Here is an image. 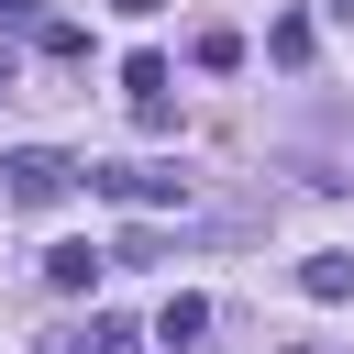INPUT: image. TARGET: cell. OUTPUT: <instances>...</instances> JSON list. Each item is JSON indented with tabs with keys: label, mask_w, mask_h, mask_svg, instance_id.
Returning a JSON list of instances; mask_svg holds the SVG:
<instances>
[{
	"label": "cell",
	"mask_w": 354,
	"mask_h": 354,
	"mask_svg": "<svg viewBox=\"0 0 354 354\" xmlns=\"http://www.w3.org/2000/svg\"><path fill=\"white\" fill-rule=\"evenodd\" d=\"M266 55H277V66H310V22H299V11H288V22H266Z\"/></svg>",
	"instance_id": "cell-8"
},
{
	"label": "cell",
	"mask_w": 354,
	"mask_h": 354,
	"mask_svg": "<svg viewBox=\"0 0 354 354\" xmlns=\"http://www.w3.org/2000/svg\"><path fill=\"white\" fill-rule=\"evenodd\" d=\"M122 88H133V122H144V133H177V100H166V55H133V66H122Z\"/></svg>",
	"instance_id": "cell-3"
},
{
	"label": "cell",
	"mask_w": 354,
	"mask_h": 354,
	"mask_svg": "<svg viewBox=\"0 0 354 354\" xmlns=\"http://www.w3.org/2000/svg\"><path fill=\"white\" fill-rule=\"evenodd\" d=\"M88 277H100V243H55L44 254V288L55 299H88Z\"/></svg>",
	"instance_id": "cell-4"
},
{
	"label": "cell",
	"mask_w": 354,
	"mask_h": 354,
	"mask_svg": "<svg viewBox=\"0 0 354 354\" xmlns=\"http://www.w3.org/2000/svg\"><path fill=\"white\" fill-rule=\"evenodd\" d=\"M88 188H100V199H122V210H177V199H188V177H177V166H88Z\"/></svg>",
	"instance_id": "cell-2"
},
{
	"label": "cell",
	"mask_w": 354,
	"mask_h": 354,
	"mask_svg": "<svg viewBox=\"0 0 354 354\" xmlns=\"http://www.w3.org/2000/svg\"><path fill=\"white\" fill-rule=\"evenodd\" d=\"M199 332H210V299H166V310H155V343H166V354H188Z\"/></svg>",
	"instance_id": "cell-5"
},
{
	"label": "cell",
	"mask_w": 354,
	"mask_h": 354,
	"mask_svg": "<svg viewBox=\"0 0 354 354\" xmlns=\"http://www.w3.org/2000/svg\"><path fill=\"white\" fill-rule=\"evenodd\" d=\"M188 55H199V66H210V77H221V66H243V33H221V22H210V33H199V44H188Z\"/></svg>",
	"instance_id": "cell-9"
},
{
	"label": "cell",
	"mask_w": 354,
	"mask_h": 354,
	"mask_svg": "<svg viewBox=\"0 0 354 354\" xmlns=\"http://www.w3.org/2000/svg\"><path fill=\"white\" fill-rule=\"evenodd\" d=\"M133 343V321H88V332H66V343H44V354H122Z\"/></svg>",
	"instance_id": "cell-7"
},
{
	"label": "cell",
	"mask_w": 354,
	"mask_h": 354,
	"mask_svg": "<svg viewBox=\"0 0 354 354\" xmlns=\"http://www.w3.org/2000/svg\"><path fill=\"white\" fill-rule=\"evenodd\" d=\"M0 100H11V55H0Z\"/></svg>",
	"instance_id": "cell-12"
},
{
	"label": "cell",
	"mask_w": 354,
	"mask_h": 354,
	"mask_svg": "<svg viewBox=\"0 0 354 354\" xmlns=\"http://www.w3.org/2000/svg\"><path fill=\"white\" fill-rule=\"evenodd\" d=\"M0 177H11V210H55V199H66L88 166H66L55 144H22V155H0Z\"/></svg>",
	"instance_id": "cell-1"
},
{
	"label": "cell",
	"mask_w": 354,
	"mask_h": 354,
	"mask_svg": "<svg viewBox=\"0 0 354 354\" xmlns=\"http://www.w3.org/2000/svg\"><path fill=\"white\" fill-rule=\"evenodd\" d=\"M111 11H122V22H144V11H166V0H111Z\"/></svg>",
	"instance_id": "cell-10"
},
{
	"label": "cell",
	"mask_w": 354,
	"mask_h": 354,
	"mask_svg": "<svg viewBox=\"0 0 354 354\" xmlns=\"http://www.w3.org/2000/svg\"><path fill=\"white\" fill-rule=\"evenodd\" d=\"M288 354H321V343H288Z\"/></svg>",
	"instance_id": "cell-13"
},
{
	"label": "cell",
	"mask_w": 354,
	"mask_h": 354,
	"mask_svg": "<svg viewBox=\"0 0 354 354\" xmlns=\"http://www.w3.org/2000/svg\"><path fill=\"white\" fill-rule=\"evenodd\" d=\"M299 288H310V299H354V254H343V243H321V254L299 266Z\"/></svg>",
	"instance_id": "cell-6"
},
{
	"label": "cell",
	"mask_w": 354,
	"mask_h": 354,
	"mask_svg": "<svg viewBox=\"0 0 354 354\" xmlns=\"http://www.w3.org/2000/svg\"><path fill=\"white\" fill-rule=\"evenodd\" d=\"M0 22H11V33H22V22H33V0H0Z\"/></svg>",
	"instance_id": "cell-11"
}]
</instances>
